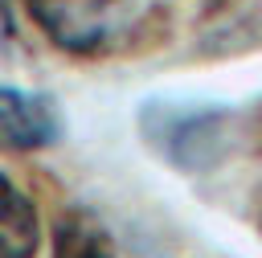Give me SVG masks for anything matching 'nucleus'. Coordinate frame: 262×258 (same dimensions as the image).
I'll return each mask as SVG.
<instances>
[{
	"label": "nucleus",
	"instance_id": "nucleus-1",
	"mask_svg": "<svg viewBox=\"0 0 262 258\" xmlns=\"http://www.w3.org/2000/svg\"><path fill=\"white\" fill-rule=\"evenodd\" d=\"M139 127H143V139L184 172L213 168L229 143V111L213 102L151 98L139 106Z\"/></svg>",
	"mask_w": 262,
	"mask_h": 258
},
{
	"label": "nucleus",
	"instance_id": "nucleus-2",
	"mask_svg": "<svg viewBox=\"0 0 262 258\" xmlns=\"http://www.w3.org/2000/svg\"><path fill=\"white\" fill-rule=\"evenodd\" d=\"M33 20L66 53H106L135 25V0H29Z\"/></svg>",
	"mask_w": 262,
	"mask_h": 258
},
{
	"label": "nucleus",
	"instance_id": "nucleus-3",
	"mask_svg": "<svg viewBox=\"0 0 262 258\" xmlns=\"http://www.w3.org/2000/svg\"><path fill=\"white\" fill-rule=\"evenodd\" d=\"M66 131L61 111L49 94L0 82V147L4 152H41Z\"/></svg>",
	"mask_w": 262,
	"mask_h": 258
},
{
	"label": "nucleus",
	"instance_id": "nucleus-4",
	"mask_svg": "<svg viewBox=\"0 0 262 258\" xmlns=\"http://www.w3.org/2000/svg\"><path fill=\"white\" fill-rule=\"evenodd\" d=\"M41 246L37 205L0 172V258H33Z\"/></svg>",
	"mask_w": 262,
	"mask_h": 258
},
{
	"label": "nucleus",
	"instance_id": "nucleus-5",
	"mask_svg": "<svg viewBox=\"0 0 262 258\" xmlns=\"http://www.w3.org/2000/svg\"><path fill=\"white\" fill-rule=\"evenodd\" d=\"M57 258H115V250H111V242H106L102 229L70 221V225H61Z\"/></svg>",
	"mask_w": 262,
	"mask_h": 258
},
{
	"label": "nucleus",
	"instance_id": "nucleus-6",
	"mask_svg": "<svg viewBox=\"0 0 262 258\" xmlns=\"http://www.w3.org/2000/svg\"><path fill=\"white\" fill-rule=\"evenodd\" d=\"M8 37H12V16H8V4L0 0V45H8Z\"/></svg>",
	"mask_w": 262,
	"mask_h": 258
}]
</instances>
